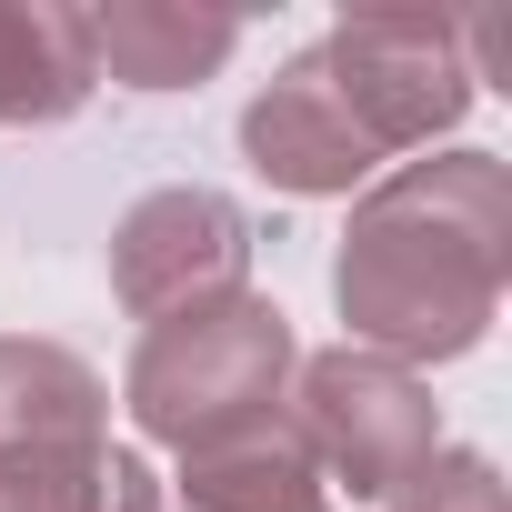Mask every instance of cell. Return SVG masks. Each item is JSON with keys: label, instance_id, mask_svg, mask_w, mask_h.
Segmentation results:
<instances>
[{"label": "cell", "instance_id": "obj_9", "mask_svg": "<svg viewBox=\"0 0 512 512\" xmlns=\"http://www.w3.org/2000/svg\"><path fill=\"white\" fill-rule=\"evenodd\" d=\"M91 31L61 0H0V131L21 121H71L91 101Z\"/></svg>", "mask_w": 512, "mask_h": 512}, {"label": "cell", "instance_id": "obj_7", "mask_svg": "<svg viewBox=\"0 0 512 512\" xmlns=\"http://www.w3.org/2000/svg\"><path fill=\"white\" fill-rule=\"evenodd\" d=\"M81 31H91V71L131 91H191L241 41L231 11H171V0H111V11H81Z\"/></svg>", "mask_w": 512, "mask_h": 512}, {"label": "cell", "instance_id": "obj_4", "mask_svg": "<svg viewBox=\"0 0 512 512\" xmlns=\"http://www.w3.org/2000/svg\"><path fill=\"white\" fill-rule=\"evenodd\" d=\"M302 452L322 482H342L352 502H392L402 472H422L442 452V412L422 392L412 362H382V352H322L302 362Z\"/></svg>", "mask_w": 512, "mask_h": 512}, {"label": "cell", "instance_id": "obj_2", "mask_svg": "<svg viewBox=\"0 0 512 512\" xmlns=\"http://www.w3.org/2000/svg\"><path fill=\"white\" fill-rule=\"evenodd\" d=\"M282 382H292V322L262 292H231V302H201L181 322H151L121 392H131V422L191 462V452H221L241 432H272Z\"/></svg>", "mask_w": 512, "mask_h": 512}, {"label": "cell", "instance_id": "obj_3", "mask_svg": "<svg viewBox=\"0 0 512 512\" xmlns=\"http://www.w3.org/2000/svg\"><path fill=\"white\" fill-rule=\"evenodd\" d=\"M312 61L372 151H422L432 131L472 111V61H462L452 11H352Z\"/></svg>", "mask_w": 512, "mask_h": 512}, {"label": "cell", "instance_id": "obj_6", "mask_svg": "<svg viewBox=\"0 0 512 512\" xmlns=\"http://www.w3.org/2000/svg\"><path fill=\"white\" fill-rule=\"evenodd\" d=\"M241 151H251V171L262 181H282V191H352V181H372V141H362V121L332 101V81H322V61H292L262 101L241 111Z\"/></svg>", "mask_w": 512, "mask_h": 512}, {"label": "cell", "instance_id": "obj_5", "mask_svg": "<svg viewBox=\"0 0 512 512\" xmlns=\"http://www.w3.org/2000/svg\"><path fill=\"white\" fill-rule=\"evenodd\" d=\"M241 272H251V221H241V201H221L201 181L131 201L111 231V292L131 322H181L201 302H231Z\"/></svg>", "mask_w": 512, "mask_h": 512}, {"label": "cell", "instance_id": "obj_12", "mask_svg": "<svg viewBox=\"0 0 512 512\" xmlns=\"http://www.w3.org/2000/svg\"><path fill=\"white\" fill-rule=\"evenodd\" d=\"M392 512H512V492H502V472L482 462V452H432L422 472H402L392 482Z\"/></svg>", "mask_w": 512, "mask_h": 512}, {"label": "cell", "instance_id": "obj_10", "mask_svg": "<svg viewBox=\"0 0 512 512\" xmlns=\"http://www.w3.org/2000/svg\"><path fill=\"white\" fill-rule=\"evenodd\" d=\"M181 512H332V482L312 472L302 432L272 422V432L221 442V452H191V472H181Z\"/></svg>", "mask_w": 512, "mask_h": 512}, {"label": "cell", "instance_id": "obj_8", "mask_svg": "<svg viewBox=\"0 0 512 512\" xmlns=\"http://www.w3.org/2000/svg\"><path fill=\"white\" fill-rule=\"evenodd\" d=\"M101 372L61 342H21V332H0V462H21V452H81L101 442Z\"/></svg>", "mask_w": 512, "mask_h": 512}, {"label": "cell", "instance_id": "obj_11", "mask_svg": "<svg viewBox=\"0 0 512 512\" xmlns=\"http://www.w3.org/2000/svg\"><path fill=\"white\" fill-rule=\"evenodd\" d=\"M0 512H161V482L121 442L21 452V462H0Z\"/></svg>", "mask_w": 512, "mask_h": 512}, {"label": "cell", "instance_id": "obj_1", "mask_svg": "<svg viewBox=\"0 0 512 512\" xmlns=\"http://www.w3.org/2000/svg\"><path fill=\"white\" fill-rule=\"evenodd\" d=\"M502 272H512V171L492 151H442V161H402L352 201L332 292L362 352L452 362L492 332Z\"/></svg>", "mask_w": 512, "mask_h": 512}]
</instances>
